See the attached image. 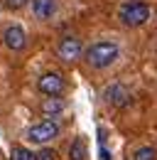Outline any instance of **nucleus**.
Here are the masks:
<instances>
[{"instance_id": "obj_1", "label": "nucleus", "mask_w": 157, "mask_h": 160, "mask_svg": "<svg viewBox=\"0 0 157 160\" xmlns=\"http://www.w3.org/2000/svg\"><path fill=\"white\" fill-rule=\"evenodd\" d=\"M118 44L116 42H96V44H91L88 49H86V62H88V67H93V69H106V67H111L113 62L118 59Z\"/></svg>"}, {"instance_id": "obj_2", "label": "nucleus", "mask_w": 157, "mask_h": 160, "mask_svg": "<svg viewBox=\"0 0 157 160\" xmlns=\"http://www.w3.org/2000/svg\"><path fill=\"white\" fill-rule=\"evenodd\" d=\"M118 18L123 25H128V27H140V25H145L147 18H150V8L145 5V2H125L120 10H118Z\"/></svg>"}, {"instance_id": "obj_3", "label": "nucleus", "mask_w": 157, "mask_h": 160, "mask_svg": "<svg viewBox=\"0 0 157 160\" xmlns=\"http://www.w3.org/2000/svg\"><path fill=\"white\" fill-rule=\"evenodd\" d=\"M57 136H59V123H54V121H42V123L32 126L27 131V140L30 143H37V145L49 143V140H54Z\"/></svg>"}, {"instance_id": "obj_4", "label": "nucleus", "mask_w": 157, "mask_h": 160, "mask_svg": "<svg viewBox=\"0 0 157 160\" xmlns=\"http://www.w3.org/2000/svg\"><path fill=\"white\" fill-rule=\"evenodd\" d=\"M39 91L44 94V96H59L61 91H64V77L59 74V72H47V74H42L39 77Z\"/></svg>"}, {"instance_id": "obj_5", "label": "nucleus", "mask_w": 157, "mask_h": 160, "mask_svg": "<svg viewBox=\"0 0 157 160\" xmlns=\"http://www.w3.org/2000/svg\"><path fill=\"white\" fill-rule=\"evenodd\" d=\"M57 54H59L64 62H76L78 57L83 54L81 40H78V37H71V35L61 37V42H59V47H57Z\"/></svg>"}, {"instance_id": "obj_6", "label": "nucleus", "mask_w": 157, "mask_h": 160, "mask_svg": "<svg viewBox=\"0 0 157 160\" xmlns=\"http://www.w3.org/2000/svg\"><path fill=\"white\" fill-rule=\"evenodd\" d=\"M2 42H5V47H7V49H12V52L25 49V44H27L25 30H22V27H17V25L5 27V32H2Z\"/></svg>"}, {"instance_id": "obj_7", "label": "nucleus", "mask_w": 157, "mask_h": 160, "mask_svg": "<svg viewBox=\"0 0 157 160\" xmlns=\"http://www.w3.org/2000/svg\"><path fill=\"white\" fill-rule=\"evenodd\" d=\"M128 99H130V91H128L123 84H113V86L106 89V101L113 103V106H125Z\"/></svg>"}, {"instance_id": "obj_8", "label": "nucleus", "mask_w": 157, "mask_h": 160, "mask_svg": "<svg viewBox=\"0 0 157 160\" xmlns=\"http://www.w3.org/2000/svg\"><path fill=\"white\" fill-rule=\"evenodd\" d=\"M54 10H57V0H35L32 2V12H35V18H39V20L52 18Z\"/></svg>"}, {"instance_id": "obj_9", "label": "nucleus", "mask_w": 157, "mask_h": 160, "mask_svg": "<svg viewBox=\"0 0 157 160\" xmlns=\"http://www.w3.org/2000/svg\"><path fill=\"white\" fill-rule=\"evenodd\" d=\"M42 111L47 113V116H57L64 111V101L57 99V96H47V99L42 101Z\"/></svg>"}, {"instance_id": "obj_10", "label": "nucleus", "mask_w": 157, "mask_h": 160, "mask_svg": "<svg viewBox=\"0 0 157 160\" xmlns=\"http://www.w3.org/2000/svg\"><path fill=\"white\" fill-rule=\"evenodd\" d=\"M69 160H86V143L83 138H74L69 145Z\"/></svg>"}, {"instance_id": "obj_11", "label": "nucleus", "mask_w": 157, "mask_h": 160, "mask_svg": "<svg viewBox=\"0 0 157 160\" xmlns=\"http://www.w3.org/2000/svg\"><path fill=\"white\" fill-rule=\"evenodd\" d=\"M7 160H37V153H32V150H27L22 145H15L10 150V158Z\"/></svg>"}, {"instance_id": "obj_12", "label": "nucleus", "mask_w": 157, "mask_h": 160, "mask_svg": "<svg viewBox=\"0 0 157 160\" xmlns=\"http://www.w3.org/2000/svg\"><path fill=\"white\" fill-rule=\"evenodd\" d=\"M157 158V150L152 148V145H142V148H137L135 155H133V160H155Z\"/></svg>"}, {"instance_id": "obj_13", "label": "nucleus", "mask_w": 157, "mask_h": 160, "mask_svg": "<svg viewBox=\"0 0 157 160\" xmlns=\"http://www.w3.org/2000/svg\"><path fill=\"white\" fill-rule=\"evenodd\" d=\"M37 160H57V153H54L52 148H42L37 153Z\"/></svg>"}, {"instance_id": "obj_14", "label": "nucleus", "mask_w": 157, "mask_h": 160, "mask_svg": "<svg viewBox=\"0 0 157 160\" xmlns=\"http://www.w3.org/2000/svg\"><path fill=\"white\" fill-rule=\"evenodd\" d=\"M22 5H27V0H5V8L7 10H20Z\"/></svg>"}, {"instance_id": "obj_15", "label": "nucleus", "mask_w": 157, "mask_h": 160, "mask_svg": "<svg viewBox=\"0 0 157 160\" xmlns=\"http://www.w3.org/2000/svg\"><path fill=\"white\" fill-rule=\"evenodd\" d=\"M101 160H111V155H108V150L103 148V143H101Z\"/></svg>"}]
</instances>
